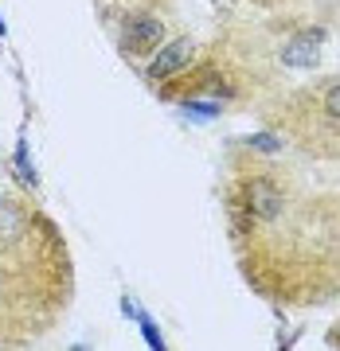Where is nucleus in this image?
I'll list each match as a JSON object with an SVG mask.
<instances>
[{"label": "nucleus", "mask_w": 340, "mask_h": 351, "mask_svg": "<svg viewBox=\"0 0 340 351\" xmlns=\"http://www.w3.org/2000/svg\"><path fill=\"white\" fill-rule=\"evenodd\" d=\"M321 43H325V32H321V27L297 32V36L282 47V63L297 66V71H313V66L321 63Z\"/></svg>", "instance_id": "1"}, {"label": "nucleus", "mask_w": 340, "mask_h": 351, "mask_svg": "<svg viewBox=\"0 0 340 351\" xmlns=\"http://www.w3.org/2000/svg\"><path fill=\"white\" fill-rule=\"evenodd\" d=\"M192 51H196V43L192 39H172V43H161V51H157V59L149 63V78L152 82H164V78H172V75H180L184 66H188V59H192Z\"/></svg>", "instance_id": "2"}, {"label": "nucleus", "mask_w": 340, "mask_h": 351, "mask_svg": "<svg viewBox=\"0 0 340 351\" xmlns=\"http://www.w3.org/2000/svg\"><path fill=\"white\" fill-rule=\"evenodd\" d=\"M164 43V24L161 20H152V16H133L126 27H122V47L129 55H137V51H152Z\"/></svg>", "instance_id": "3"}, {"label": "nucleus", "mask_w": 340, "mask_h": 351, "mask_svg": "<svg viewBox=\"0 0 340 351\" xmlns=\"http://www.w3.org/2000/svg\"><path fill=\"white\" fill-rule=\"evenodd\" d=\"M247 207H251L254 219H274L282 211V191L270 180H251L247 184Z\"/></svg>", "instance_id": "4"}, {"label": "nucleus", "mask_w": 340, "mask_h": 351, "mask_svg": "<svg viewBox=\"0 0 340 351\" xmlns=\"http://www.w3.org/2000/svg\"><path fill=\"white\" fill-rule=\"evenodd\" d=\"M16 168H20V176H24V184H32V188L39 184L36 168H32V156H27V141H20V145H16Z\"/></svg>", "instance_id": "5"}, {"label": "nucleus", "mask_w": 340, "mask_h": 351, "mask_svg": "<svg viewBox=\"0 0 340 351\" xmlns=\"http://www.w3.org/2000/svg\"><path fill=\"white\" fill-rule=\"evenodd\" d=\"M137 324H141V332H145V339H149V348L161 351V348H164V339H161V332H157V324L149 320V313H137Z\"/></svg>", "instance_id": "6"}, {"label": "nucleus", "mask_w": 340, "mask_h": 351, "mask_svg": "<svg viewBox=\"0 0 340 351\" xmlns=\"http://www.w3.org/2000/svg\"><path fill=\"white\" fill-rule=\"evenodd\" d=\"M247 145H251V149H266V152H277V149H282V141L270 137V133H254V137H247Z\"/></svg>", "instance_id": "7"}, {"label": "nucleus", "mask_w": 340, "mask_h": 351, "mask_svg": "<svg viewBox=\"0 0 340 351\" xmlns=\"http://www.w3.org/2000/svg\"><path fill=\"white\" fill-rule=\"evenodd\" d=\"M337 101H340V86H337V82H332V86H328V98H325L328 121H337Z\"/></svg>", "instance_id": "8"}, {"label": "nucleus", "mask_w": 340, "mask_h": 351, "mask_svg": "<svg viewBox=\"0 0 340 351\" xmlns=\"http://www.w3.org/2000/svg\"><path fill=\"white\" fill-rule=\"evenodd\" d=\"M188 110L196 113V117H215V113H219V106H212V101H188Z\"/></svg>", "instance_id": "9"}, {"label": "nucleus", "mask_w": 340, "mask_h": 351, "mask_svg": "<svg viewBox=\"0 0 340 351\" xmlns=\"http://www.w3.org/2000/svg\"><path fill=\"white\" fill-rule=\"evenodd\" d=\"M0 36H4V20H0Z\"/></svg>", "instance_id": "10"}]
</instances>
